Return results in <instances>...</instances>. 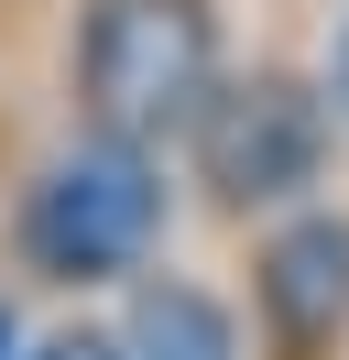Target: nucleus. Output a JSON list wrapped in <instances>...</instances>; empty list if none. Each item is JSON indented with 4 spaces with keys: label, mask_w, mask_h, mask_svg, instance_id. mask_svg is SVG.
Wrapping results in <instances>:
<instances>
[{
    "label": "nucleus",
    "mask_w": 349,
    "mask_h": 360,
    "mask_svg": "<svg viewBox=\"0 0 349 360\" xmlns=\"http://www.w3.org/2000/svg\"><path fill=\"white\" fill-rule=\"evenodd\" d=\"M164 219H174L164 153L65 131L55 153H33L11 175V197H0V251H11V273L44 284V295H109V284H131V273H153Z\"/></svg>",
    "instance_id": "f257e3e1"
},
{
    "label": "nucleus",
    "mask_w": 349,
    "mask_h": 360,
    "mask_svg": "<svg viewBox=\"0 0 349 360\" xmlns=\"http://www.w3.org/2000/svg\"><path fill=\"white\" fill-rule=\"evenodd\" d=\"M218 77H229L218 0H77L65 11V131L174 153Z\"/></svg>",
    "instance_id": "f03ea898"
},
{
    "label": "nucleus",
    "mask_w": 349,
    "mask_h": 360,
    "mask_svg": "<svg viewBox=\"0 0 349 360\" xmlns=\"http://www.w3.org/2000/svg\"><path fill=\"white\" fill-rule=\"evenodd\" d=\"M338 98H327V77L284 66V55H251V66H229L208 88V110L186 120V186L196 207H208L218 229H273L284 207H317V186L338 175Z\"/></svg>",
    "instance_id": "7ed1b4c3"
},
{
    "label": "nucleus",
    "mask_w": 349,
    "mask_h": 360,
    "mask_svg": "<svg viewBox=\"0 0 349 360\" xmlns=\"http://www.w3.org/2000/svg\"><path fill=\"white\" fill-rule=\"evenodd\" d=\"M240 360H349V207H284L240 251Z\"/></svg>",
    "instance_id": "20e7f679"
},
{
    "label": "nucleus",
    "mask_w": 349,
    "mask_h": 360,
    "mask_svg": "<svg viewBox=\"0 0 349 360\" xmlns=\"http://www.w3.org/2000/svg\"><path fill=\"white\" fill-rule=\"evenodd\" d=\"M109 338H120V360H240V306L218 284H196V273L153 262L120 284Z\"/></svg>",
    "instance_id": "39448f33"
},
{
    "label": "nucleus",
    "mask_w": 349,
    "mask_h": 360,
    "mask_svg": "<svg viewBox=\"0 0 349 360\" xmlns=\"http://www.w3.org/2000/svg\"><path fill=\"white\" fill-rule=\"evenodd\" d=\"M22 360H120V338H109V316H65V328H44Z\"/></svg>",
    "instance_id": "423d86ee"
},
{
    "label": "nucleus",
    "mask_w": 349,
    "mask_h": 360,
    "mask_svg": "<svg viewBox=\"0 0 349 360\" xmlns=\"http://www.w3.org/2000/svg\"><path fill=\"white\" fill-rule=\"evenodd\" d=\"M327 98H338V120H349V22H338V66H327Z\"/></svg>",
    "instance_id": "0eeeda50"
},
{
    "label": "nucleus",
    "mask_w": 349,
    "mask_h": 360,
    "mask_svg": "<svg viewBox=\"0 0 349 360\" xmlns=\"http://www.w3.org/2000/svg\"><path fill=\"white\" fill-rule=\"evenodd\" d=\"M0 360H22V338H11V306H0Z\"/></svg>",
    "instance_id": "6e6552de"
}]
</instances>
